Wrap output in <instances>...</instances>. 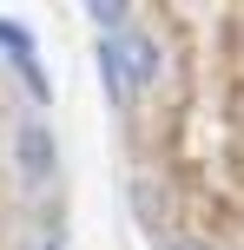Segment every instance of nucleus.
Instances as JSON below:
<instances>
[{
    "label": "nucleus",
    "instance_id": "nucleus-1",
    "mask_svg": "<svg viewBox=\"0 0 244 250\" xmlns=\"http://www.w3.org/2000/svg\"><path fill=\"white\" fill-rule=\"evenodd\" d=\"M13 158H20L26 191L53 185V171H60V138H53V125H46V119H26V125H20V138H13Z\"/></svg>",
    "mask_w": 244,
    "mask_h": 250
},
{
    "label": "nucleus",
    "instance_id": "nucleus-2",
    "mask_svg": "<svg viewBox=\"0 0 244 250\" xmlns=\"http://www.w3.org/2000/svg\"><path fill=\"white\" fill-rule=\"evenodd\" d=\"M0 53L13 60V73L26 79V92H33V99H53L46 73H40V53H33V33H26L20 20H0Z\"/></svg>",
    "mask_w": 244,
    "mask_h": 250
},
{
    "label": "nucleus",
    "instance_id": "nucleus-3",
    "mask_svg": "<svg viewBox=\"0 0 244 250\" xmlns=\"http://www.w3.org/2000/svg\"><path fill=\"white\" fill-rule=\"evenodd\" d=\"M112 46H119V60H126V79H132V92L158 86V73H165V60H158V40H152V33H139V26H126V33H119Z\"/></svg>",
    "mask_w": 244,
    "mask_h": 250
},
{
    "label": "nucleus",
    "instance_id": "nucleus-4",
    "mask_svg": "<svg viewBox=\"0 0 244 250\" xmlns=\"http://www.w3.org/2000/svg\"><path fill=\"white\" fill-rule=\"evenodd\" d=\"M99 86H106V99H112V105H132V99H139V92H132V79H126V60H119V46H112V40L99 46Z\"/></svg>",
    "mask_w": 244,
    "mask_h": 250
},
{
    "label": "nucleus",
    "instance_id": "nucleus-5",
    "mask_svg": "<svg viewBox=\"0 0 244 250\" xmlns=\"http://www.w3.org/2000/svg\"><path fill=\"white\" fill-rule=\"evenodd\" d=\"M86 20L106 26V40H119L132 26V0H86Z\"/></svg>",
    "mask_w": 244,
    "mask_h": 250
},
{
    "label": "nucleus",
    "instance_id": "nucleus-6",
    "mask_svg": "<svg viewBox=\"0 0 244 250\" xmlns=\"http://www.w3.org/2000/svg\"><path fill=\"white\" fill-rule=\"evenodd\" d=\"M33 250H66V237H40V244H33Z\"/></svg>",
    "mask_w": 244,
    "mask_h": 250
},
{
    "label": "nucleus",
    "instance_id": "nucleus-7",
    "mask_svg": "<svg viewBox=\"0 0 244 250\" xmlns=\"http://www.w3.org/2000/svg\"><path fill=\"white\" fill-rule=\"evenodd\" d=\"M165 250H211V244H192V237H178V244H165Z\"/></svg>",
    "mask_w": 244,
    "mask_h": 250
}]
</instances>
